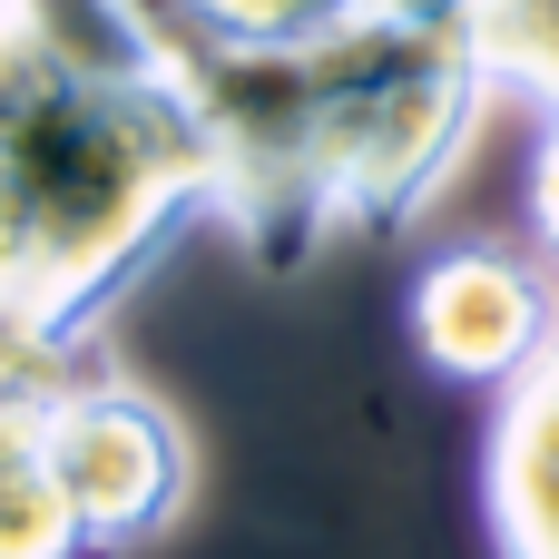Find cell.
Segmentation results:
<instances>
[{"label":"cell","mask_w":559,"mask_h":559,"mask_svg":"<svg viewBox=\"0 0 559 559\" xmlns=\"http://www.w3.org/2000/svg\"><path fill=\"white\" fill-rule=\"evenodd\" d=\"M197 216H216L197 98L157 59H88L0 10V324L79 354Z\"/></svg>","instance_id":"cell-1"},{"label":"cell","mask_w":559,"mask_h":559,"mask_svg":"<svg viewBox=\"0 0 559 559\" xmlns=\"http://www.w3.org/2000/svg\"><path fill=\"white\" fill-rule=\"evenodd\" d=\"M324 69V197L334 236H393L423 216V197L452 177L491 108V59L481 20H383L354 10L344 29L314 39Z\"/></svg>","instance_id":"cell-2"},{"label":"cell","mask_w":559,"mask_h":559,"mask_svg":"<svg viewBox=\"0 0 559 559\" xmlns=\"http://www.w3.org/2000/svg\"><path fill=\"white\" fill-rule=\"evenodd\" d=\"M20 442L59 481V501L79 511V531H88L98 559L157 540L177 521V501H187V432L147 393L108 383V373H79L49 403H29L20 413Z\"/></svg>","instance_id":"cell-3"},{"label":"cell","mask_w":559,"mask_h":559,"mask_svg":"<svg viewBox=\"0 0 559 559\" xmlns=\"http://www.w3.org/2000/svg\"><path fill=\"white\" fill-rule=\"evenodd\" d=\"M413 344L442 383L511 393L540 354L559 344V285L550 265L511 246H442L413 275Z\"/></svg>","instance_id":"cell-4"},{"label":"cell","mask_w":559,"mask_h":559,"mask_svg":"<svg viewBox=\"0 0 559 559\" xmlns=\"http://www.w3.org/2000/svg\"><path fill=\"white\" fill-rule=\"evenodd\" d=\"M491 550L501 559H559V344L501 393L491 423Z\"/></svg>","instance_id":"cell-5"},{"label":"cell","mask_w":559,"mask_h":559,"mask_svg":"<svg viewBox=\"0 0 559 559\" xmlns=\"http://www.w3.org/2000/svg\"><path fill=\"white\" fill-rule=\"evenodd\" d=\"M128 10H138V29H197L226 49H295V39L344 29L364 0H128Z\"/></svg>","instance_id":"cell-6"},{"label":"cell","mask_w":559,"mask_h":559,"mask_svg":"<svg viewBox=\"0 0 559 559\" xmlns=\"http://www.w3.org/2000/svg\"><path fill=\"white\" fill-rule=\"evenodd\" d=\"M481 59L491 88L559 108V0H481Z\"/></svg>","instance_id":"cell-7"},{"label":"cell","mask_w":559,"mask_h":559,"mask_svg":"<svg viewBox=\"0 0 559 559\" xmlns=\"http://www.w3.org/2000/svg\"><path fill=\"white\" fill-rule=\"evenodd\" d=\"M0 10L39 20L49 39H69V49H88V59H157L128 0H0Z\"/></svg>","instance_id":"cell-8"},{"label":"cell","mask_w":559,"mask_h":559,"mask_svg":"<svg viewBox=\"0 0 559 559\" xmlns=\"http://www.w3.org/2000/svg\"><path fill=\"white\" fill-rule=\"evenodd\" d=\"M531 226H540V255H550V275H559V108H550V128H540V157H531Z\"/></svg>","instance_id":"cell-9"},{"label":"cell","mask_w":559,"mask_h":559,"mask_svg":"<svg viewBox=\"0 0 559 559\" xmlns=\"http://www.w3.org/2000/svg\"><path fill=\"white\" fill-rule=\"evenodd\" d=\"M383 20H481V0H364Z\"/></svg>","instance_id":"cell-10"}]
</instances>
